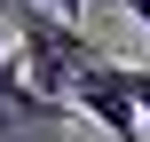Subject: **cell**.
<instances>
[{"label": "cell", "mask_w": 150, "mask_h": 142, "mask_svg": "<svg viewBox=\"0 0 150 142\" xmlns=\"http://www.w3.org/2000/svg\"><path fill=\"white\" fill-rule=\"evenodd\" d=\"M71 111L79 119H95L111 142H142V111H134V95H127V63H95V71H79V87H71Z\"/></svg>", "instance_id": "2"}, {"label": "cell", "mask_w": 150, "mask_h": 142, "mask_svg": "<svg viewBox=\"0 0 150 142\" xmlns=\"http://www.w3.org/2000/svg\"><path fill=\"white\" fill-rule=\"evenodd\" d=\"M127 95H134V111L150 119V63H127Z\"/></svg>", "instance_id": "3"}, {"label": "cell", "mask_w": 150, "mask_h": 142, "mask_svg": "<svg viewBox=\"0 0 150 142\" xmlns=\"http://www.w3.org/2000/svg\"><path fill=\"white\" fill-rule=\"evenodd\" d=\"M16 24V63H24V87L32 95H47V103H71V87H79V71H95L103 63V47L71 24V16H40V8H16L8 16Z\"/></svg>", "instance_id": "1"}, {"label": "cell", "mask_w": 150, "mask_h": 142, "mask_svg": "<svg viewBox=\"0 0 150 142\" xmlns=\"http://www.w3.org/2000/svg\"><path fill=\"white\" fill-rule=\"evenodd\" d=\"M47 8H55V16H71V24H79V8H87V0H47Z\"/></svg>", "instance_id": "4"}]
</instances>
